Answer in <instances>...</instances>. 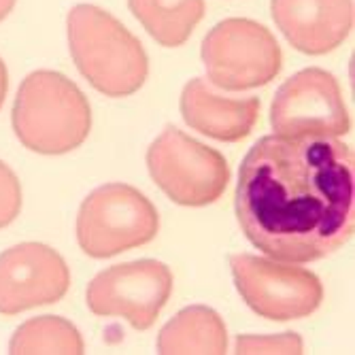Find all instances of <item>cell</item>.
Wrapping results in <instances>:
<instances>
[{"instance_id":"cell-15","label":"cell","mask_w":355,"mask_h":355,"mask_svg":"<svg viewBox=\"0 0 355 355\" xmlns=\"http://www.w3.org/2000/svg\"><path fill=\"white\" fill-rule=\"evenodd\" d=\"M83 338L79 330L71 321L43 315L35 317L21 324L11 343L9 353L13 355H35V353H67V355H79L83 353Z\"/></svg>"},{"instance_id":"cell-2","label":"cell","mask_w":355,"mask_h":355,"mask_svg":"<svg viewBox=\"0 0 355 355\" xmlns=\"http://www.w3.org/2000/svg\"><path fill=\"white\" fill-rule=\"evenodd\" d=\"M13 130L24 147L43 155H62L83 145L92 130L85 94L62 73H30L15 96Z\"/></svg>"},{"instance_id":"cell-9","label":"cell","mask_w":355,"mask_h":355,"mask_svg":"<svg viewBox=\"0 0 355 355\" xmlns=\"http://www.w3.org/2000/svg\"><path fill=\"white\" fill-rule=\"evenodd\" d=\"M270 123L283 137H340L351 128L338 81L321 69H304L277 89Z\"/></svg>"},{"instance_id":"cell-19","label":"cell","mask_w":355,"mask_h":355,"mask_svg":"<svg viewBox=\"0 0 355 355\" xmlns=\"http://www.w3.org/2000/svg\"><path fill=\"white\" fill-rule=\"evenodd\" d=\"M15 3H17V0H0V21H3L13 11Z\"/></svg>"},{"instance_id":"cell-13","label":"cell","mask_w":355,"mask_h":355,"mask_svg":"<svg viewBox=\"0 0 355 355\" xmlns=\"http://www.w3.org/2000/svg\"><path fill=\"white\" fill-rule=\"evenodd\" d=\"M228 351V330L223 319L209 306H187L173 317L157 336V353L187 355Z\"/></svg>"},{"instance_id":"cell-8","label":"cell","mask_w":355,"mask_h":355,"mask_svg":"<svg viewBox=\"0 0 355 355\" xmlns=\"http://www.w3.org/2000/svg\"><path fill=\"white\" fill-rule=\"evenodd\" d=\"M173 294V272L157 260L117 264L96 275L87 306L98 317H123L137 330H149Z\"/></svg>"},{"instance_id":"cell-16","label":"cell","mask_w":355,"mask_h":355,"mask_svg":"<svg viewBox=\"0 0 355 355\" xmlns=\"http://www.w3.org/2000/svg\"><path fill=\"white\" fill-rule=\"evenodd\" d=\"M302 338L296 332H283L277 336H239L236 338V353H302Z\"/></svg>"},{"instance_id":"cell-3","label":"cell","mask_w":355,"mask_h":355,"mask_svg":"<svg viewBox=\"0 0 355 355\" xmlns=\"http://www.w3.org/2000/svg\"><path fill=\"white\" fill-rule=\"evenodd\" d=\"M71 55L79 73L111 98L139 92L149 73L141 41L111 13L94 5H77L69 13Z\"/></svg>"},{"instance_id":"cell-1","label":"cell","mask_w":355,"mask_h":355,"mask_svg":"<svg viewBox=\"0 0 355 355\" xmlns=\"http://www.w3.org/2000/svg\"><path fill=\"white\" fill-rule=\"evenodd\" d=\"M245 236L277 262L324 260L355 230V159L336 137L257 141L236 185Z\"/></svg>"},{"instance_id":"cell-14","label":"cell","mask_w":355,"mask_h":355,"mask_svg":"<svg viewBox=\"0 0 355 355\" xmlns=\"http://www.w3.org/2000/svg\"><path fill=\"white\" fill-rule=\"evenodd\" d=\"M128 7L164 47L183 45L205 17V0H128Z\"/></svg>"},{"instance_id":"cell-10","label":"cell","mask_w":355,"mask_h":355,"mask_svg":"<svg viewBox=\"0 0 355 355\" xmlns=\"http://www.w3.org/2000/svg\"><path fill=\"white\" fill-rule=\"evenodd\" d=\"M71 272L64 257L43 243H21L0 255V313L53 304L64 298Z\"/></svg>"},{"instance_id":"cell-18","label":"cell","mask_w":355,"mask_h":355,"mask_svg":"<svg viewBox=\"0 0 355 355\" xmlns=\"http://www.w3.org/2000/svg\"><path fill=\"white\" fill-rule=\"evenodd\" d=\"M7 89H9V73H7L5 62L0 60V107L5 105V98H7Z\"/></svg>"},{"instance_id":"cell-11","label":"cell","mask_w":355,"mask_h":355,"mask_svg":"<svg viewBox=\"0 0 355 355\" xmlns=\"http://www.w3.org/2000/svg\"><path fill=\"white\" fill-rule=\"evenodd\" d=\"M272 19L298 51L324 55L353 28V0H272Z\"/></svg>"},{"instance_id":"cell-6","label":"cell","mask_w":355,"mask_h":355,"mask_svg":"<svg viewBox=\"0 0 355 355\" xmlns=\"http://www.w3.org/2000/svg\"><path fill=\"white\" fill-rule=\"evenodd\" d=\"M200 53L211 85L228 92L270 83L283 62L281 47L270 30L243 17H230L213 26Z\"/></svg>"},{"instance_id":"cell-7","label":"cell","mask_w":355,"mask_h":355,"mask_svg":"<svg viewBox=\"0 0 355 355\" xmlns=\"http://www.w3.org/2000/svg\"><path fill=\"white\" fill-rule=\"evenodd\" d=\"M230 268L239 294L260 317L272 321L302 319L315 313L324 300L317 275L300 266L277 264V260L236 253Z\"/></svg>"},{"instance_id":"cell-17","label":"cell","mask_w":355,"mask_h":355,"mask_svg":"<svg viewBox=\"0 0 355 355\" xmlns=\"http://www.w3.org/2000/svg\"><path fill=\"white\" fill-rule=\"evenodd\" d=\"M21 211V185L15 173L0 162V228H7Z\"/></svg>"},{"instance_id":"cell-4","label":"cell","mask_w":355,"mask_h":355,"mask_svg":"<svg viewBox=\"0 0 355 355\" xmlns=\"http://www.w3.org/2000/svg\"><path fill=\"white\" fill-rule=\"evenodd\" d=\"M159 230V215L147 196L125 183H107L83 200L77 241L96 260L147 245Z\"/></svg>"},{"instance_id":"cell-12","label":"cell","mask_w":355,"mask_h":355,"mask_svg":"<svg viewBox=\"0 0 355 355\" xmlns=\"http://www.w3.org/2000/svg\"><path fill=\"white\" fill-rule=\"evenodd\" d=\"M181 115L193 130L217 141L236 143L253 130L260 115V101L255 96L225 98L198 77L183 87Z\"/></svg>"},{"instance_id":"cell-5","label":"cell","mask_w":355,"mask_h":355,"mask_svg":"<svg viewBox=\"0 0 355 355\" xmlns=\"http://www.w3.org/2000/svg\"><path fill=\"white\" fill-rule=\"evenodd\" d=\"M147 168L155 185L183 207L215 202L230 181L225 157L175 125H166L147 149Z\"/></svg>"}]
</instances>
